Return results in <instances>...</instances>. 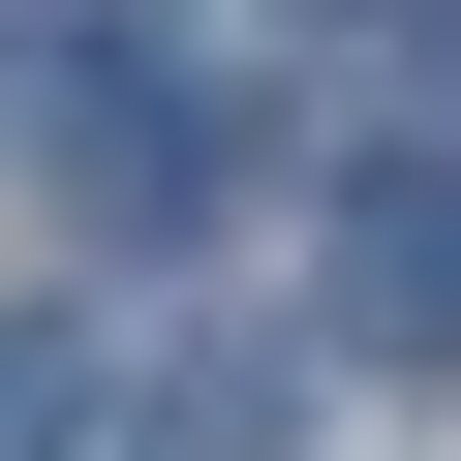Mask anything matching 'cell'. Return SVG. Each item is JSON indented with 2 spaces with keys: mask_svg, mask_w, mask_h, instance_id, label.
<instances>
[{
  "mask_svg": "<svg viewBox=\"0 0 461 461\" xmlns=\"http://www.w3.org/2000/svg\"><path fill=\"white\" fill-rule=\"evenodd\" d=\"M277 430H308V339H185L123 400V461H277Z\"/></svg>",
  "mask_w": 461,
  "mask_h": 461,
  "instance_id": "3",
  "label": "cell"
},
{
  "mask_svg": "<svg viewBox=\"0 0 461 461\" xmlns=\"http://www.w3.org/2000/svg\"><path fill=\"white\" fill-rule=\"evenodd\" d=\"M93 430H123V400H93V339H62V308H0V461H93Z\"/></svg>",
  "mask_w": 461,
  "mask_h": 461,
  "instance_id": "4",
  "label": "cell"
},
{
  "mask_svg": "<svg viewBox=\"0 0 461 461\" xmlns=\"http://www.w3.org/2000/svg\"><path fill=\"white\" fill-rule=\"evenodd\" d=\"M32 93H62V185L123 215V247L247 215V93H215V32H185V0H62V32H32Z\"/></svg>",
  "mask_w": 461,
  "mask_h": 461,
  "instance_id": "1",
  "label": "cell"
},
{
  "mask_svg": "<svg viewBox=\"0 0 461 461\" xmlns=\"http://www.w3.org/2000/svg\"><path fill=\"white\" fill-rule=\"evenodd\" d=\"M400 32H430V93H461V0H400Z\"/></svg>",
  "mask_w": 461,
  "mask_h": 461,
  "instance_id": "5",
  "label": "cell"
},
{
  "mask_svg": "<svg viewBox=\"0 0 461 461\" xmlns=\"http://www.w3.org/2000/svg\"><path fill=\"white\" fill-rule=\"evenodd\" d=\"M308 32H369V0H308Z\"/></svg>",
  "mask_w": 461,
  "mask_h": 461,
  "instance_id": "6",
  "label": "cell"
},
{
  "mask_svg": "<svg viewBox=\"0 0 461 461\" xmlns=\"http://www.w3.org/2000/svg\"><path fill=\"white\" fill-rule=\"evenodd\" d=\"M308 339H339V369H461V123L339 185V247H308Z\"/></svg>",
  "mask_w": 461,
  "mask_h": 461,
  "instance_id": "2",
  "label": "cell"
}]
</instances>
